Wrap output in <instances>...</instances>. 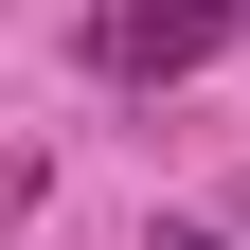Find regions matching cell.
I'll use <instances>...</instances> for the list:
<instances>
[{"label":"cell","instance_id":"obj_1","mask_svg":"<svg viewBox=\"0 0 250 250\" xmlns=\"http://www.w3.org/2000/svg\"><path fill=\"white\" fill-rule=\"evenodd\" d=\"M214 36H232V0H125L89 54H107L125 89H179V72H214Z\"/></svg>","mask_w":250,"mask_h":250},{"label":"cell","instance_id":"obj_2","mask_svg":"<svg viewBox=\"0 0 250 250\" xmlns=\"http://www.w3.org/2000/svg\"><path fill=\"white\" fill-rule=\"evenodd\" d=\"M161 250H232V232H161Z\"/></svg>","mask_w":250,"mask_h":250}]
</instances>
